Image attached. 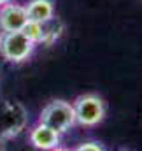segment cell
<instances>
[{"mask_svg": "<svg viewBox=\"0 0 142 151\" xmlns=\"http://www.w3.org/2000/svg\"><path fill=\"white\" fill-rule=\"evenodd\" d=\"M35 42L28 39L23 30H12V32H0V55L11 62V63H23L27 62L34 51Z\"/></svg>", "mask_w": 142, "mask_h": 151, "instance_id": "obj_1", "label": "cell"}, {"mask_svg": "<svg viewBox=\"0 0 142 151\" xmlns=\"http://www.w3.org/2000/svg\"><path fill=\"white\" fill-rule=\"evenodd\" d=\"M39 121L51 127L58 134H67L72 127L75 125V114H74V106L67 100L56 99L46 104L40 111Z\"/></svg>", "mask_w": 142, "mask_h": 151, "instance_id": "obj_2", "label": "cell"}, {"mask_svg": "<svg viewBox=\"0 0 142 151\" xmlns=\"http://www.w3.org/2000/svg\"><path fill=\"white\" fill-rule=\"evenodd\" d=\"M28 123V113L23 107V104L16 100H7L2 107V116H0V146L19 135Z\"/></svg>", "mask_w": 142, "mask_h": 151, "instance_id": "obj_3", "label": "cell"}, {"mask_svg": "<svg viewBox=\"0 0 142 151\" xmlns=\"http://www.w3.org/2000/svg\"><path fill=\"white\" fill-rule=\"evenodd\" d=\"M75 123L81 127H95L105 118V102L95 93L81 95L74 100Z\"/></svg>", "mask_w": 142, "mask_h": 151, "instance_id": "obj_4", "label": "cell"}, {"mask_svg": "<svg viewBox=\"0 0 142 151\" xmlns=\"http://www.w3.org/2000/svg\"><path fill=\"white\" fill-rule=\"evenodd\" d=\"M28 21L27 16V7L14 4V2H7L4 5H0V30L4 32H12V30H21Z\"/></svg>", "mask_w": 142, "mask_h": 151, "instance_id": "obj_5", "label": "cell"}, {"mask_svg": "<svg viewBox=\"0 0 142 151\" xmlns=\"http://www.w3.org/2000/svg\"><path fill=\"white\" fill-rule=\"evenodd\" d=\"M28 141L37 150L51 151V150H56L60 146L62 134H58L51 127H47V125H44V123L39 121L35 127H32V130L28 134Z\"/></svg>", "mask_w": 142, "mask_h": 151, "instance_id": "obj_6", "label": "cell"}, {"mask_svg": "<svg viewBox=\"0 0 142 151\" xmlns=\"http://www.w3.org/2000/svg\"><path fill=\"white\" fill-rule=\"evenodd\" d=\"M27 7V16L28 21L35 23H44L49 18L55 16V4L53 0H30Z\"/></svg>", "mask_w": 142, "mask_h": 151, "instance_id": "obj_7", "label": "cell"}, {"mask_svg": "<svg viewBox=\"0 0 142 151\" xmlns=\"http://www.w3.org/2000/svg\"><path fill=\"white\" fill-rule=\"evenodd\" d=\"M40 25H42V34H40L39 44H42V46H53L65 32V23L56 16L49 18L47 21H44Z\"/></svg>", "mask_w": 142, "mask_h": 151, "instance_id": "obj_8", "label": "cell"}, {"mask_svg": "<svg viewBox=\"0 0 142 151\" xmlns=\"http://www.w3.org/2000/svg\"><path fill=\"white\" fill-rule=\"evenodd\" d=\"M21 30H23V34H25L28 39H32L35 44H39V40H40V34H42V25H40V23L27 21V25H25Z\"/></svg>", "mask_w": 142, "mask_h": 151, "instance_id": "obj_9", "label": "cell"}, {"mask_svg": "<svg viewBox=\"0 0 142 151\" xmlns=\"http://www.w3.org/2000/svg\"><path fill=\"white\" fill-rule=\"evenodd\" d=\"M79 151H86V150H93V151H102L104 150V144L98 142V141H84L77 146Z\"/></svg>", "mask_w": 142, "mask_h": 151, "instance_id": "obj_10", "label": "cell"}, {"mask_svg": "<svg viewBox=\"0 0 142 151\" xmlns=\"http://www.w3.org/2000/svg\"><path fill=\"white\" fill-rule=\"evenodd\" d=\"M9 0H0V5H4V4H7Z\"/></svg>", "mask_w": 142, "mask_h": 151, "instance_id": "obj_11", "label": "cell"}]
</instances>
